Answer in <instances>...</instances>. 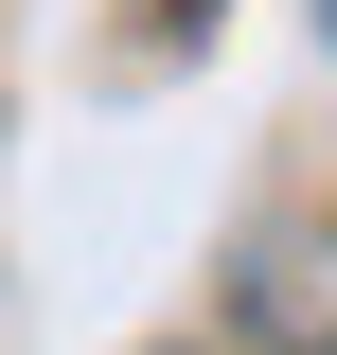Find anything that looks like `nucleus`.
Listing matches in <instances>:
<instances>
[{"mask_svg": "<svg viewBox=\"0 0 337 355\" xmlns=\"http://www.w3.org/2000/svg\"><path fill=\"white\" fill-rule=\"evenodd\" d=\"M320 36H337V0H320Z\"/></svg>", "mask_w": 337, "mask_h": 355, "instance_id": "f03ea898", "label": "nucleus"}, {"mask_svg": "<svg viewBox=\"0 0 337 355\" xmlns=\"http://www.w3.org/2000/svg\"><path fill=\"white\" fill-rule=\"evenodd\" d=\"M266 338H284V355H337V231L266 266Z\"/></svg>", "mask_w": 337, "mask_h": 355, "instance_id": "f257e3e1", "label": "nucleus"}]
</instances>
